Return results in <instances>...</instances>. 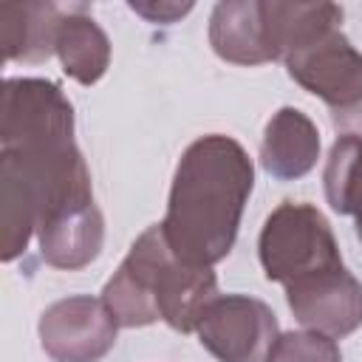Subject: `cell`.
Here are the masks:
<instances>
[{"label":"cell","mask_w":362,"mask_h":362,"mask_svg":"<svg viewBox=\"0 0 362 362\" xmlns=\"http://www.w3.org/2000/svg\"><path fill=\"white\" fill-rule=\"evenodd\" d=\"M252 187L255 167L240 141L223 133L195 139L178 158L158 223L173 255L189 266L221 263L235 246Z\"/></svg>","instance_id":"1"},{"label":"cell","mask_w":362,"mask_h":362,"mask_svg":"<svg viewBox=\"0 0 362 362\" xmlns=\"http://www.w3.org/2000/svg\"><path fill=\"white\" fill-rule=\"evenodd\" d=\"M218 297V277L173 255L158 223L147 226L102 288V300L122 328L164 320L173 331L198 328L204 308Z\"/></svg>","instance_id":"2"},{"label":"cell","mask_w":362,"mask_h":362,"mask_svg":"<svg viewBox=\"0 0 362 362\" xmlns=\"http://www.w3.org/2000/svg\"><path fill=\"white\" fill-rule=\"evenodd\" d=\"M85 198L93 187L76 141L0 147V257H20L48 215Z\"/></svg>","instance_id":"3"},{"label":"cell","mask_w":362,"mask_h":362,"mask_svg":"<svg viewBox=\"0 0 362 362\" xmlns=\"http://www.w3.org/2000/svg\"><path fill=\"white\" fill-rule=\"evenodd\" d=\"M257 257L266 280L283 286L345 266L325 215L300 201H283L272 209L257 238Z\"/></svg>","instance_id":"4"},{"label":"cell","mask_w":362,"mask_h":362,"mask_svg":"<svg viewBox=\"0 0 362 362\" xmlns=\"http://www.w3.org/2000/svg\"><path fill=\"white\" fill-rule=\"evenodd\" d=\"M198 342L218 362H266L280 325L274 311L249 294H218L198 320Z\"/></svg>","instance_id":"5"},{"label":"cell","mask_w":362,"mask_h":362,"mask_svg":"<svg viewBox=\"0 0 362 362\" xmlns=\"http://www.w3.org/2000/svg\"><path fill=\"white\" fill-rule=\"evenodd\" d=\"M74 141V107L57 82L14 76L3 85L0 147Z\"/></svg>","instance_id":"6"},{"label":"cell","mask_w":362,"mask_h":362,"mask_svg":"<svg viewBox=\"0 0 362 362\" xmlns=\"http://www.w3.org/2000/svg\"><path fill=\"white\" fill-rule=\"evenodd\" d=\"M119 322L102 297L74 294L51 303L40 314V345L54 362H99L119 334Z\"/></svg>","instance_id":"7"},{"label":"cell","mask_w":362,"mask_h":362,"mask_svg":"<svg viewBox=\"0 0 362 362\" xmlns=\"http://www.w3.org/2000/svg\"><path fill=\"white\" fill-rule=\"evenodd\" d=\"M283 62L288 76L320 96L337 116L354 113L362 105V51L339 28L320 34Z\"/></svg>","instance_id":"8"},{"label":"cell","mask_w":362,"mask_h":362,"mask_svg":"<svg viewBox=\"0 0 362 362\" xmlns=\"http://www.w3.org/2000/svg\"><path fill=\"white\" fill-rule=\"evenodd\" d=\"M283 288L294 320L305 331L339 339L362 325V283L345 266L303 277Z\"/></svg>","instance_id":"9"},{"label":"cell","mask_w":362,"mask_h":362,"mask_svg":"<svg viewBox=\"0 0 362 362\" xmlns=\"http://www.w3.org/2000/svg\"><path fill=\"white\" fill-rule=\"evenodd\" d=\"M40 255L48 266L79 272L90 266L105 243V218L93 198L65 204L48 215L37 229Z\"/></svg>","instance_id":"10"},{"label":"cell","mask_w":362,"mask_h":362,"mask_svg":"<svg viewBox=\"0 0 362 362\" xmlns=\"http://www.w3.org/2000/svg\"><path fill=\"white\" fill-rule=\"evenodd\" d=\"M209 45L232 65H263L277 59L269 42L263 0H223L209 14Z\"/></svg>","instance_id":"11"},{"label":"cell","mask_w":362,"mask_h":362,"mask_svg":"<svg viewBox=\"0 0 362 362\" xmlns=\"http://www.w3.org/2000/svg\"><path fill=\"white\" fill-rule=\"evenodd\" d=\"M320 158V130L297 107L272 113L260 141V164L277 181H297L314 170Z\"/></svg>","instance_id":"12"},{"label":"cell","mask_w":362,"mask_h":362,"mask_svg":"<svg viewBox=\"0 0 362 362\" xmlns=\"http://www.w3.org/2000/svg\"><path fill=\"white\" fill-rule=\"evenodd\" d=\"M62 11L54 3H11L0 8L3 54L8 62H45L54 54Z\"/></svg>","instance_id":"13"},{"label":"cell","mask_w":362,"mask_h":362,"mask_svg":"<svg viewBox=\"0 0 362 362\" xmlns=\"http://www.w3.org/2000/svg\"><path fill=\"white\" fill-rule=\"evenodd\" d=\"M54 54L59 57L62 71L71 79H76L79 85H93L110 65V40L90 14L74 8L59 23Z\"/></svg>","instance_id":"14"},{"label":"cell","mask_w":362,"mask_h":362,"mask_svg":"<svg viewBox=\"0 0 362 362\" xmlns=\"http://www.w3.org/2000/svg\"><path fill=\"white\" fill-rule=\"evenodd\" d=\"M263 17H266V31H269L274 57L286 59L288 54L300 51L320 34L339 28L342 8L337 3H280V0L266 3L263 0Z\"/></svg>","instance_id":"15"},{"label":"cell","mask_w":362,"mask_h":362,"mask_svg":"<svg viewBox=\"0 0 362 362\" xmlns=\"http://www.w3.org/2000/svg\"><path fill=\"white\" fill-rule=\"evenodd\" d=\"M322 187L331 209L339 215H351L354 198L362 187V136L345 133L331 144L322 170Z\"/></svg>","instance_id":"16"},{"label":"cell","mask_w":362,"mask_h":362,"mask_svg":"<svg viewBox=\"0 0 362 362\" xmlns=\"http://www.w3.org/2000/svg\"><path fill=\"white\" fill-rule=\"evenodd\" d=\"M266 362H342V354L339 345L325 334L288 331L274 339Z\"/></svg>","instance_id":"17"},{"label":"cell","mask_w":362,"mask_h":362,"mask_svg":"<svg viewBox=\"0 0 362 362\" xmlns=\"http://www.w3.org/2000/svg\"><path fill=\"white\" fill-rule=\"evenodd\" d=\"M130 8L136 14H141L147 23H175L178 17H184L187 11H192V3H139L133 0Z\"/></svg>","instance_id":"18"},{"label":"cell","mask_w":362,"mask_h":362,"mask_svg":"<svg viewBox=\"0 0 362 362\" xmlns=\"http://www.w3.org/2000/svg\"><path fill=\"white\" fill-rule=\"evenodd\" d=\"M351 215H354V223H356V238L362 240V187H359V192H356V198H354Z\"/></svg>","instance_id":"19"}]
</instances>
